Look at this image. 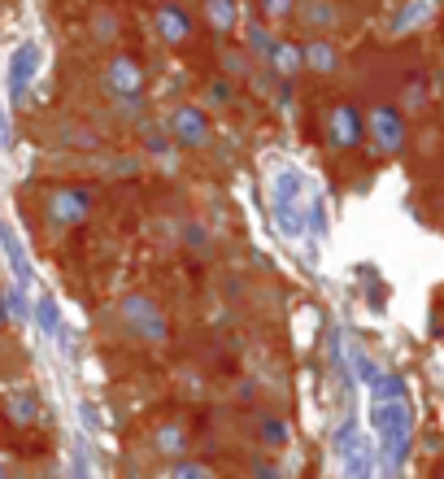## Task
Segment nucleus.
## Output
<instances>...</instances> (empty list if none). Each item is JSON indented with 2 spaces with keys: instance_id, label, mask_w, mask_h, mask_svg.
<instances>
[{
  "instance_id": "nucleus-1",
  "label": "nucleus",
  "mask_w": 444,
  "mask_h": 479,
  "mask_svg": "<svg viewBox=\"0 0 444 479\" xmlns=\"http://www.w3.org/2000/svg\"><path fill=\"white\" fill-rule=\"evenodd\" d=\"M370 427H375V440L384 449L388 466H401L405 454H409V436H414V410L405 397H375L370 405Z\"/></svg>"
},
{
  "instance_id": "nucleus-2",
  "label": "nucleus",
  "mask_w": 444,
  "mask_h": 479,
  "mask_svg": "<svg viewBox=\"0 0 444 479\" xmlns=\"http://www.w3.org/2000/svg\"><path fill=\"white\" fill-rule=\"evenodd\" d=\"M301 197H305V179L301 170H283L275 179V214L288 231H301L305 227V214H301Z\"/></svg>"
},
{
  "instance_id": "nucleus-3",
  "label": "nucleus",
  "mask_w": 444,
  "mask_h": 479,
  "mask_svg": "<svg viewBox=\"0 0 444 479\" xmlns=\"http://www.w3.org/2000/svg\"><path fill=\"white\" fill-rule=\"evenodd\" d=\"M122 319L131 322V331H136L140 340H148V344H166V336H170L162 310H157L148 297H131V301H126V305H122Z\"/></svg>"
},
{
  "instance_id": "nucleus-4",
  "label": "nucleus",
  "mask_w": 444,
  "mask_h": 479,
  "mask_svg": "<svg viewBox=\"0 0 444 479\" xmlns=\"http://www.w3.org/2000/svg\"><path fill=\"white\" fill-rule=\"evenodd\" d=\"M336 458H340V466L348 471V475H358V479L375 471L370 444L362 440V432H358V427H340V436H336Z\"/></svg>"
},
{
  "instance_id": "nucleus-5",
  "label": "nucleus",
  "mask_w": 444,
  "mask_h": 479,
  "mask_svg": "<svg viewBox=\"0 0 444 479\" xmlns=\"http://www.w3.org/2000/svg\"><path fill=\"white\" fill-rule=\"evenodd\" d=\"M175 136H179V144H187V148H201V144L209 140V122H205V114L197 105H183L179 114H175Z\"/></svg>"
},
{
  "instance_id": "nucleus-6",
  "label": "nucleus",
  "mask_w": 444,
  "mask_h": 479,
  "mask_svg": "<svg viewBox=\"0 0 444 479\" xmlns=\"http://www.w3.org/2000/svg\"><path fill=\"white\" fill-rule=\"evenodd\" d=\"M35 61H40V48H35V44H22L18 53H14V66H9V97L14 100L26 92V83L35 75Z\"/></svg>"
},
{
  "instance_id": "nucleus-7",
  "label": "nucleus",
  "mask_w": 444,
  "mask_h": 479,
  "mask_svg": "<svg viewBox=\"0 0 444 479\" xmlns=\"http://www.w3.org/2000/svg\"><path fill=\"white\" fill-rule=\"evenodd\" d=\"M358 140H362V118H358V109H353V105H340V109L331 114V144L353 148Z\"/></svg>"
},
{
  "instance_id": "nucleus-8",
  "label": "nucleus",
  "mask_w": 444,
  "mask_h": 479,
  "mask_svg": "<svg viewBox=\"0 0 444 479\" xmlns=\"http://www.w3.org/2000/svg\"><path fill=\"white\" fill-rule=\"evenodd\" d=\"M48 214H53L57 222H79L83 214H87V192H83V188H66V192H57L53 205H48Z\"/></svg>"
},
{
  "instance_id": "nucleus-9",
  "label": "nucleus",
  "mask_w": 444,
  "mask_h": 479,
  "mask_svg": "<svg viewBox=\"0 0 444 479\" xmlns=\"http://www.w3.org/2000/svg\"><path fill=\"white\" fill-rule=\"evenodd\" d=\"M109 87H114L118 97H136V92H140V66L131 57H114V66H109Z\"/></svg>"
},
{
  "instance_id": "nucleus-10",
  "label": "nucleus",
  "mask_w": 444,
  "mask_h": 479,
  "mask_svg": "<svg viewBox=\"0 0 444 479\" xmlns=\"http://www.w3.org/2000/svg\"><path fill=\"white\" fill-rule=\"evenodd\" d=\"M375 140L384 144L388 153L392 148H401V118H397V109H375Z\"/></svg>"
},
{
  "instance_id": "nucleus-11",
  "label": "nucleus",
  "mask_w": 444,
  "mask_h": 479,
  "mask_svg": "<svg viewBox=\"0 0 444 479\" xmlns=\"http://www.w3.org/2000/svg\"><path fill=\"white\" fill-rule=\"evenodd\" d=\"M0 244H5V253H9V261H14V275H18V283H26L31 280V266H26V253H22V244H18V236L0 222Z\"/></svg>"
},
{
  "instance_id": "nucleus-12",
  "label": "nucleus",
  "mask_w": 444,
  "mask_h": 479,
  "mask_svg": "<svg viewBox=\"0 0 444 479\" xmlns=\"http://www.w3.org/2000/svg\"><path fill=\"white\" fill-rule=\"evenodd\" d=\"M157 26H162V36H166L170 44L187 40V31H192V26H187V18H183L179 9H162V18H157Z\"/></svg>"
},
{
  "instance_id": "nucleus-13",
  "label": "nucleus",
  "mask_w": 444,
  "mask_h": 479,
  "mask_svg": "<svg viewBox=\"0 0 444 479\" xmlns=\"http://www.w3.org/2000/svg\"><path fill=\"white\" fill-rule=\"evenodd\" d=\"M35 314H40V327H44V331H53V336H57V331H61V319H57V301H53V297H44V301H40V310H35Z\"/></svg>"
},
{
  "instance_id": "nucleus-14",
  "label": "nucleus",
  "mask_w": 444,
  "mask_h": 479,
  "mask_svg": "<svg viewBox=\"0 0 444 479\" xmlns=\"http://www.w3.org/2000/svg\"><path fill=\"white\" fill-rule=\"evenodd\" d=\"M305 57H309V66H314V70H331V66H336L327 44H309V48H305Z\"/></svg>"
},
{
  "instance_id": "nucleus-15",
  "label": "nucleus",
  "mask_w": 444,
  "mask_h": 479,
  "mask_svg": "<svg viewBox=\"0 0 444 479\" xmlns=\"http://www.w3.org/2000/svg\"><path fill=\"white\" fill-rule=\"evenodd\" d=\"M262 436L270 440V444H283V440H288V427H283L279 419H266L262 423Z\"/></svg>"
},
{
  "instance_id": "nucleus-16",
  "label": "nucleus",
  "mask_w": 444,
  "mask_h": 479,
  "mask_svg": "<svg viewBox=\"0 0 444 479\" xmlns=\"http://www.w3.org/2000/svg\"><path fill=\"white\" fill-rule=\"evenodd\" d=\"M14 419H22V423L35 419V401H14Z\"/></svg>"
},
{
  "instance_id": "nucleus-17",
  "label": "nucleus",
  "mask_w": 444,
  "mask_h": 479,
  "mask_svg": "<svg viewBox=\"0 0 444 479\" xmlns=\"http://www.w3.org/2000/svg\"><path fill=\"white\" fill-rule=\"evenodd\" d=\"M214 18H218V26H227V22L236 18V9H231L227 0H214Z\"/></svg>"
},
{
  "instance_id": "nucleus-18",
  "label": "nucleus",
  "mask_w": 444,
  "mask_h": 479,
  "mask_svg": "<svg viewBox=\"0 0 444 479\" xmlns=\"http://www.w3.org/2000/svg\"><path fill=\"white\" fill-rule=\"evenodd\" d=\"M209 97H214V105H227V100H231V83H214V87H209Z\"/></svg>"
},
{
  "instance_id": "nucleus-19",
  "label": "nucleus",
  "mask_w": 444,
  "mask_h": 479,
  "mask_svg": "<svg viewBox=\"0 0 444 479\" xmlns=\"http://www.w3.org/2000/svg\"><path fill=\"white\" fill-rule=\"evenodd\" d=\"M279 66L283 70H292V66H297V48H279Z\"/></svg>"
},
{
  "instance_id": "nucleus-20",
  "label": "nucleus",
  "mask_w": 444,
  "mask_h": 479,
  "mask_svg": "<svg viewBox=\"0 0 444 479\" xmlns=\"http://www.w3.org/2000/svg\"><path fill=\"white\" fill-rule=\"evenodd\" d=\"M262 5L270 14H288V9H292V0H262Z\"/></svg>"
}]
</instances>
